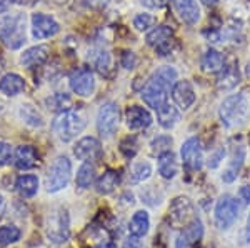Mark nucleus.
Returning <instances> with one entry per match:
<instances>
[{
  "mask_svg": "<svg viewBox=\"0 0 250 248\" xmlns=\"http://www.w3.org/2000/svg\"><path fill=\"white\" fill-rule=\"evenodd\" d=\"M239 217V203L230 195H224L215 205V225L220 230H227Z\"/></svg>",
  "mask_w": 250,
  "mask_h": 248,
  "instance_id": "9",
  "label": "nucleus"
},
{
  "mask_svg": "<svg viewBox=\"0 0 250 248\" xmlns=\"http://www.w3.org/2000/svg\"><path fill=\"white\" fill-rule=\"evenodd\" d=\"M179 17L187 25H195L200 20V5L197 0H172Z\"/></svg>",
  "mask_w": 250,
  "mask_h": 248,
  "instance_id": "18",
  "label": "nucleus"
},
{
  "mask_svg": "<svg viewBox=\"0 0 250 248\" xmlns=\"http://www.w3.org/2000/svg\"><path fill=\"white\" fill-rule=\"evenodd\" d=\"M60 25L59 22L50 15L45 14H34L32 15V35L34 38L42 40L54 37L55 34H59Z\"/></svg>",
  "mask_w": 250,
  "mask_h": 248,
  "instance_id": "12",
  "label": "nucleus"
},
{
  "mask_svg": "<svg viewBox=\"0 0 250 248\" xmlns=\"http://www.w3.org/2000/svg\"><path fill=\"white\" fill-rule=\"evenodd\" d=\"M9 9V0H0V14Z\"/></svg>",
  "mask_w": 250,
  "mask_h": 248,
  "instance_id": "45",
  "label": "nucleus"
},
{
  "mask_svg": "<svg viewBox=\"0 0 250 248\" xmlns=\"http://www.w3.org/2000/svg\"><path fill=\"white\" fill-rule=\"evenodd\" d=\"M19 117L22 118L23 123H27L29 127H34V129H37V127L43 125L42 114H40V112L35 109L34 105H30V103H23V105H20Z\"/></svg>",
  "mask_w": 250,
  "mask_h": 248,
  "instance_id": "27",
  "label": "nucleus"
},
{
  "mask_svg": "<svg viewBox=\"0 0 250 248\" xmlns=\"http://www.w3.org/2000/svg\"><path fill=\"white\" fill-rule=\"evenodd\" d=\"M240 198L244 200L247 205H250V185H245L240 189Z\"/></svg>",
  "mask_w": 250,
  "mask_h": 248,
  "instance_id": "42",
  "label": "nucleus"
},
{
  "mask_svg": "<svg viewBox=\"0 0 250 248\" xmlns=\"http://www.w3.org/2000/svg\"><path fill=\"white\" fill-rule=\"evenodd\" d=\"M202 2L205 3V5H215L219 0H202Z\"/></svg>",
  "mask_w": 250,
  "mask_h": 248,
  "instance_id": "47",
  "label": "nucleus"
},
{
  "mask_svg": "<svg viewBox=\"0 0 250 248\" xmlns=\"http://www.w3.org/2000/svg\"><path fill=\"white\" fill-rule=\"evenodd\" d=\"M120 123V110L115 102H107L97 115V130L102 137H112Z\"/></svg>",
  "mask_w": 250,
  "mask_h": 248,
  "instance_id": "8",
  "label": "nucleus"
},
{
  "mask_svg": "<svg viewBox=\"0 0 250 248\" xmlns=\"http://www.w3.org/2000/svg\"><path fill=\"white\" fill-rule=\"evenodd\" d=\"M249 103L242 94H233L230 97H227L222 102L220 105V120L225 127L233 129V127H239L247 120L249 117Z\"/></svg>",
  "mask_w": 250,
  "mask_h": 248,
  "instance_id": "2",
  "label": "nucleus"
},
{
  "mask_svg": "<svg viewBox=\"0 0 250 248\" xmlns=\"http://www.w3.org/2000/svg\"><path fill=\"white\" fill-rule=\"evenodd\" d=\"M125 120H127V127L130 130H142L152 123V115L144 107L132 105L125 112Z\"/></svg>",
  "mask_w": 250,
  "mask_h": 248,
  "instance_id": "17",
  "label": "nucleus"
},
{
  "mask_svg": "<svg viewBox=\"0 0 250 248\" xmlns=\"http://www.w3.org/2000/svg\"><path fill=\"white\" fill-rule=\"evenodd\" d=\"M119 182H120L119 173L114 172V170H107L105 173L102 175V177L97 180V191H99L100 195L112 193V191L117 189Z\"/></svg>",
  "mask_w": 250,
  "mask_h": 248,
  "instance_id": "28",
  "label": "nucleus"
},
{
  "mask_svg": "<svg viewBox=\"0 0 250 248\" xmlns=\"http://www.w3.org/2000/svg\"><path fill=\"white\" fill-rule=\"evenodd\" d=\"M240 82V74L237 70L235 65H225L222 67L219 80H217V85L220 90H232L233 87H237V83Z\"/></svg>",
  "mask_w": 250,
  "mask_h": 248,
  "instance_id": "24",
  "label": "nucleus"
},
{
  "mask_svg": "<svg viewBox=\"0 0 250 248\" xmlns=\"http://www.w3.org/2000/svg\"><path fill=\"white\" fill-rule=\"evenodd\" d=\"M172 38H173V32L170 27L159 25V27H155L154 30L148 32L145 40H147L148 45L154 47L160 55H167L168 50H170Z\"/></svg>",
  "mask_w": 250,
  "mask_h": 248,
  "instance_id": "14",
  "label": "nucleus"
},
{
  "mask_svg": "<svg viewBox=\"0 0 250 248\" xmlns=\"http://www.w3.org/2000/svg\"><path fill=\"white\" fill-rule=\"evenodd\" d=\"M3 211H5V198H3L2 193H0V220L3 217Z\"/></svg>",
  "mask_w": 250,
  "mask_h": 248,
  "instance_id": "44",
  "label": "nucleus"
},
{
  "mask_svg": "<svg viewBox=\"0 0 250 248\" xmlns=\"http://www.w3.org/2000/svg\"><path fill=\"white\" fill-rule=\"evenodd\" d=\"M12 160H14L12 147L5 142H0V165H9Z\"/></svg>",
  "mask_w": 250,
  "mask_h": 248,
  "instance_id": "39",
  "label": "nucleus"
},
{
  "mask_svg": "<svg viewBox=\"0 0 250 248\" xmlns=\"http://www.w3.org/2000/svg\"><path fill=\"white\" fill-rule=\"evenodd\" d=\"M45 105H47L48 110L62 114V112L70 110L72 98L68 97V95H65V94H54V95H50V97L45 100Z\"/></svg>",
  "mask_w": 250,
  "mask_h": 248,
  "instance_id": "30",
  "label": "nucleus"
},
{
  "mask_svg": "<svg viewBox=\"0 0 250 248\" xmlns=\"http://www.w3.org/2000/svg\"><path fill=\"white\" fill-rule=\"evenodd\" d=\"M148 227H150V218H148V213L145 210H139L134 213L130 223H128V231L134 238H140L144 235H147Z\"/></svg>",
  "mask_w": 250,
  "mask_h": 248,
  "instance_id": "22",
  "label": "nucleus"
},
{
  "mask_svg": "<svg viewBox=\"0 0 250 248\" xmlns=\"http://www.w3.org/2000/svg\"><path fill=\"white\" fill-rule=\"evenodd\" d=\"M87 122L77 112H62L55 117L54 123H52V130L57 135L59 140L62 142H70L77 137L79 134H82V130L85 129Z\"/></svg>",
  "mask_w": 250,
  "mask_h": 248,
  "instance_id": "4",
  "label": "nucleus"
},
{
  "mask_svg": "<svg viewBox=\"0 0 250 248\" xmlns=\"http://www.w3.org/2000/svg\"><path fill=\"white\" fill-rule=\"evenodd\" d=\"M74 153L82 162H90V160L100 158V155H102V145L94 137H83L75 143Z\"/></svg>",
  "mask_w": 250,
  "mask_h": 248,
  "instance_id": "16",
  "label": "nucleus"
},
{
  "mask_svg": "<svg viewBox=\"0 0 250 248\" xmlns=\"http://www.w3.org/2000/svg\"><path fill=\"white\" fill-rule=\"evenodd\" d=\"M120 150H122V153L127 158L135 157V153H137V142H135V138L134 137H132V138L130 137L125 138L124 142H122V145H120Z\"/></svg>",
  "mask_w": 250,
  "mask_h": 248,
  "instance_id": "38",
  "label": "nucleus"
},
{
  "mask_svg": "<svg viewBox=\"0 0 250 248\" xmlns=\"http://www.w3.org/2000/svg\"><path fill=\"white\" fill-rule=\"evenodd\" d=\"M70 89L74 94H77L79 97H90L95 90V78L94 74H92L90 69L83 67V69L75 70L74 74L70 75Z\"/></svg>",
  "mask_w": 250,
  "mask_h": 248,
  "instance_id": "11",
  "label": "nucleus"
},
{
  "mask_svg": "<svg viewBox=\"0 0 250 248\" xmlns=\"http://www.w3.org/2000/svg\"><path fill=\"white\" fill-rule=\"evenodd\" d=\"M95 180V167L92 165V163H83L82 167L79 169L77 172V185L80 187V189H88V187L94 183Z\"/></svg>",
  "mask_w": 250,
  "mask_h": 248,
  "instance_id": "31",
  "label": "nucleus"
},
{
  "mask_svg": "<svg viewBox=\"0 0 250 248\" xmlns=\"http://www.w3.org/2000/svg\"><path fill=\"white\" fill-rule=\"evenodd\" d=\"M154 23H155V17L150 14H139L134 17V27L140 32L148 30Z\"/></svg>",
  "mask_w": 250,
  "mask_h": 248,
  "instance_id": "37",
  "label": "nucleus"
},
{
  "mask_svg": "<svg viewBox=\"0 0 250 248\" xmlns=\"http://www.w3.org/2000/svg\"><path fill=\"white\" fill-rule=\"evenodd\" d=\"M14 162L19 170H30V169H35V167H37L39 155L34 147L20 145V147H17V150H15Z\"/></svg>",
  "mask_w": 250,
  "mask_h": 248,
  "instance_id": "19",
  "label": "nucleus"
},
{
  "mask_svg": "<svg viewBox=\"0 0 250 248\" xmlns=\"http://www.w3.org/2000/svg\"><path fill=\"white\" fill-rule=\"evenodd\" d=\"M120 62H122L124 69L132 70L137 65V57H135L134 52H128L127 50V52H124V54H122V60H120Z\"/></svg>",
  "mask_w": 250,
  "mask_h": 248,
  "instance_id": "40",
  "label": "nucleus"
},
{
  "mask_svg": "<svg viewBox=\"0 0 250 248\" xmlns=\"http://www.w3.org/2000/svg\"><path fill=\"white\" fill-rule=\"evenodd\" d=\"M180 155H182V162L188 170L197 172L202 169L204 165V152L202 145H200V140L192 137L185 140L182 149H180Z\"/></svg>",
  "mask_w": 250,
  "mask_h": 248,
  "instance_id": "10",
  "label": "nucleus"
},
{
  "mask_svg": "<svg viewBox=\"0 0 250 248\" xmlns=\"http://www.w3.org/2000/svg\"><path fill=\"white\" fill-rule=\"evenodd\" d=\"M17 191L20 197L32 198L39 191V178L35 175H22L17 178Z\"/></svg>",
  "mask_w": 250,
  "mask_h": 248,
  "instance_id": "26",
  "label": "nucleus"
},
{
  "mask_svg": "<svg viewBox=\"0 0 250 248\" xmlns=\"http://www.w3.org/2000/svg\"><path fill=\"white\" fill-rule=\"evenodd\" d=\"M170 95L173 102H175V105L182 110H188L193 105V102H195V90H193L192 83L188 80H179V82H175Z\"/></svg>",
  "mask_w": 250,
  "mask_h": 248,
  "instance_id": "15",
  "label": "nucleus"
},
{
  "mask_svg": "<svg viewBox=\"0 0 250 248\" xmlns=\"http://www.w3.org/2000/svg\"><path fill=\"white\" fill-rule=\"evenodd\" d=\"M95 248H117L112 242H105V243H100V245H97Z\"/></svg>",
  "mask_w": 250,
  "mask_h": 248,
  "instance_id": "46",
  "label": "nucleus"
},
{
  "mask_svg": "<svg viewBox=\"0 0 250 248\" xmlns=\"http://www.w3.org/2000/svg\"><path fill=\"white\" fill-rule=\"evenodd\" d=\"M244 158H245V153H244V150H242V149L239 152V157H237V152L233 153L232 162H230V167H229V169L225 170L224 173H222V180H224V182L230 183V182H233V180L237 178V175H239V170H240L242 163H244Z\"/></svg>",
  "mask_w": 250,
  "mask_h": 248,
  "instance_id": "32",
  "label": "nucleus"
},
{
  "mask_svg": "<svg viewBox=\"0 0 250 248\" xmlns=\"http://www.w3.org/2000/svg\"><path fill=\"white\" fill-rule=\"evenodd\" d=\"M224 155H225V152L224 150H217L215 153L212 155L210 157V160H208V167H210V169H217V167L220 165V162L222 160H224Z\"/></svg>",
  "mask_w": 250,
  "mask_h": 248,
  "instance_id": "41",
  "label": "nucleus"
},
{
  "mask_svg": "<svg viewBox=\"0 0 250 248\" xmlns=\"http://www.w3.org/2000/svg\"><path fill=\"white\" fill-rule=\"evenodd\" d=\"M245 242L250 243V213L247 217V227H245Z\"/></svg>",
  "mask_w": 250,
  "mask_h": 248,
  "instance_id": "43",
  "label": "nucleus"
},
{
  "mask_svg": "<svg viewBox=\"0 0 250 248\" xmlns=\"http://www.w3.org/2000/svg\"><path fill=\"white\" fill-rule=\"evenodd\" d=\"M159 173L162 175L164 178H168V180L179 173V163H177L175 155L172 153V150L159 157Z\"/></svg>",
  "mask_w": 250,
  "mask_h": 248,
  "instance_id": "25",
  "label": "nucleus"
},
{
  "mask_svg": "<svg viewBox=\"0 0 250 248\" xmlns=\"http://www.w3.org/2000/svg\"><path fill=\"white\" fill-rule=\"evenodd\" d=\"M20 238V230L15 225H5L0 229V245L7 247L12 243L19 242Z\"/></svg>",
  "mask_w": 250,
  "mask_h": 248,
  "instance_id": "35",
  "label": "nucleus"
},
{
  "mask_svg": "<svg viewBox=\"0 0 250 248\" xmlns=\"http://www.w3.org/2000/svg\"><path fill=\"white\" fill-rule=\"evenodd\" d=\"M247 75H249V77H250V63H249V65H247Z\"/></svg>",
  "mask_w": 250,
  "mask_h": 248,
  "instance_id": "48",
  "label": "nucleus"
},
{
  "mask_svg": "<svg viewBox=\"0 0 250 248\" xmlns=\"http://www.w3.org/2000/svg\"><path fill=\"white\" fill-rule=\"evenodd\" d=\"M48 52H50V49H48L47 45H35V47H32V49L23 52L22 57H20V63H22L23 67H27V69L39 67L48 58Z\"/></svg>",
  "mask_w": 250,
  "mask_h": 248,
  "instance_id": "20",
  "label": "nucleus"
},
{
  "mask_svg": "<svg viewBox=\"0 0 250 248\" xmlns=\"http://www.w3.org/2000/svg\"><path fill=\"white\" fill-rule=\"evenodd\" d=\"M170 150H172V138L167 137V135H160V137L152 140V143H150L152 155L160 157V155L167 153V152H170Z\"/></svg>",
  "mask_w": 250,
  "mask_h": 248,
  "instance_id": "34",
  "label": "nucleus"
},
{
  "mask_svg": "<svg viewBox=\"0 0 250 248\" xmlns=\"http://www.w3.org/2000/svg\"><path fill=\"white\" fill-rule=\"evenodd\" d=\"M155 112H157V120H159L160 127H164V129H167V130L173 129L180 120V112L177 110L175 105H172V103H168V102L164 103V105Z\"/></svg>",
  "mask_w": 250,
  "mask_h": 248,
  "instance_id": "21",
  "label": "nucleus"
},
{
  "mask_svg": "<svg viewBox=\"0 0 250 248\" xmlns=\"http://www.w3.org/2000/svg\"><path fill=\"white\" fill-rule=\"evenodd\" d=\"M150 175H152V165L148 162H140L132 167L130 177H132V182L134 183L145 182V180L150 178Z\"/></svg>",
  "mask_w": 250,
  "mask_h": 248,
  "instance_id": "33",
  "label": "nucleus"
},
{
  "mask_svg": "<svg viewBox=\"0 0 250 248\" xmlns=\"http://www.w3.org/2000/svg\"><path fill=\"white\" fill-rule=\"evenodd\" d=\"M177 82V70L173 67H160L152 74L147 85L142 89V98L150 109L159 110L168 102V94Z\"/></svg>",
  "mask_w": 250,
  "mask_h": 248,
  "instance_id": "1",
  "label": "nucleus"
},
{
  "mask_svg": "<svg viewBox=\"0 0 250 248\" xmlns=\"http://www.w3.org/2000/svg\"><path fill=\"white\" fill-rule=\"evenodd\" d=\"M224 63H225L224 57H222L220 52H217L215 49H208L202 57V69L205 72H210V74L220 72Z\"/></svg>",
  "mask_w": 250,
  "mask_h": 248,
  "instance_id": "29",
  "label": "nucleus"
},
{
  "mask_svg": "<svg viewBox=\"0 0 250 248\" xmlns=\"http://www.w3.org/2000/svg\"><path fill=\"white\" fill-rule=\"evenodd\" d=\"M197 218L199 217L195 213V207L187 197H177L172 200L168 207V220L173 229H185Z\"/></svg>",
  "mask_w": 250,
  "mask_h": 248,
  "instance_id": "6",
  "label": "nucleus"
},
{
  "mask_svg": "<svg viewBox=\"0 0 250 248\" xmlns=\"http://www.w3.org/2000/svg\"><path fill=\"white\" fill-rule=\"evenodd\" d=\"M45 233L47 238L55 245H62L70 237V222L65 209L57 207L50 210L45 217Z\"/></svg>",
  "mask_w": 250,
  "mask_h": 248,
  "instance_id": "5",
  "label": "nucleus"
},
{
  "mask_svg": "<svg viewBox=\"0 0 250 248\" xmlns=\"http://www.w3.org/2000/svg\"><path fill=\"white\" fill-rule=\"evenodd\" d=\"M94 65L102 75H107L108 69H110V54L107 50H99L94 57Z\"/></svg>",
  "mask_w": 250,
  "mask_h": 248,
  "instance_id": "36",
  "label": "nucleus"
},
{
  "mask_svg": "<svg viewBox=\"0 0 250 248\" xmlns=\"http://www.w3.org/2000/svg\"><path fill=\"white\" fill-rule=\"evenodd\" d=\"M0 42L12 50H17L25 43V15H7L0 23Z\"/></svg>",
  "mask_w": 250,
  "mask_h": 248,
  "instance_id": "3",
  "label": "nucleus"
},
{
  "mask_svg": "<svg viewBox=\"0 0 250 248\" xmlns=\"http://www.w3.org/2000/svg\"><path fill=\"white\" fill-rule=\"evenodd\" d=\"M25 89V82L17 74H7L0 78V92L9 97H15Z\"/></svg>",
  "mask_w": 250,
  "mask_h": 248,
  "instance_id": "23",
  "label": "nucleus"
},
{
  "mask_svg": "<svg viewBox=\"0 0 250 248\" xmlns=\"http://www.w3.org/2000/svg\"><path fill=\"white\" fill-rule=\"evenodd\" d=\"M72 175V163L67 157H59L54 162V165L48 170L47 177V191L55 193V191L63 190L70 182Z\"/></svg>",
  "mask_w": 250,
  "mask_h": 248,
  "instance_id": "7",
  "label": "nucleus"
},
{
  "mask_svg": "<svg viewBox=\"0 0 250 248\" xmlns=\"http://www.w3.org/2000/svg\"><path fill=\"white\" fill-rule=\"evenodd\" d=\"M204 237V225L200 218L193 220L190 225H187L179 233L175 242V248H197L199 243L202 242Z\"/></svg>",
  "mask_w": 250,
  "mask_h": 248,
  "instance_id": "13",
  "label": "nucleus"
}]
</instances>
